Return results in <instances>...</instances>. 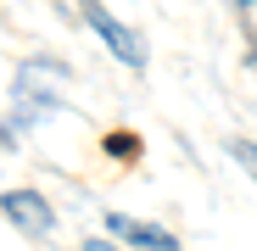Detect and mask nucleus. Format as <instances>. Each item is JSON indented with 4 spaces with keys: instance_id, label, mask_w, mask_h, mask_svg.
Listing matches in <instances>:
<instances>
[{
    "instance_id": "obj_5",
    "label": "nucleus",
    "mask_w": 257,
    "mask_h": 251,
    "mask_svg": "<svg viewBox=\"0 0 257 251\" xmlns=\"http://www.w3.org/2000/svg\"><path fill=\"white\" fill-rule=\"evenodd\" d=\"M229 156L246 167V179H257V145H251V140H235V145H229Z\"/></svg>"
},
{
    "instance_id": "obj_6",
    "label": "nucleus",
    "mask_w": 257,
    "mask_h": 251,
    "mask_svg": "<svg viewBox=\"0 0 257 251\" xmlns=\"http://www.w3.org/2000/svg\"><path fill=\"white\" fill-rule=\"evenodd\" d=\"M106 151H112V156H135L140 140H135V134H106Z\"/></svg>"
},
{
    "instance_id": "obj_2",
    "label": "nucleus",
    "mask_w": 257,
    "mask_h": 251,
    "mask_svg": "<svg viewBox=\"0 0 257 251\" xmlns=\"http://www.w3.org/2000/svg\"><path fill=\"white\" fill-rule=\"evenodd\" d=\"M0 218L17 223L28 240H45L56 229V212H51V201L39 195V190H6V195H0Z\"/></svg>"
},
{
    "instance_id": "obj_1",
    "label": "nucleus",
    "mask_w": 257,
    "mask_h": 251,
    "mask_svg": "<svg viewBox=\"0 0 257 251\" xmlns=\"http://www.w3.org/2000/svg\"><path fill=\"white\" fill-rule=\"evenodd\" d=\"M78 12H84V23H90L95 28V39H101V45L128 67V73H146V62H151V51H146V39L135 34V28H128V23H117L106 6H101V0H78Z\"/></svg>"
},
{
    "instance_id": "obj_4",
    "label": "nucleus",
    "mask_w": 257,
    "mask_h": 251,
    "mask_svg": "<svg viewBox=\"0 0 257 251\" xmlns=\"http://www.w3.org/2000/svg\"><path fill=\"white\" fill-rule=\"evenodd\" d=\"M56 106H62V95L39 78V62H28V67L17 73V117H23V123H39V117H51Z\"/></svg>"
},
{
    "instance_id": "obj_7",
    "label": "nucleus",
    "mask_w": 257,
    "mask_h": 251,
    "mask_svg": "<svg viewBox=\"0 0 257 251\" xmlns=\"http://www.w3.org/2000/svg\"><path fill=\"white\" fill-rule=\"evenodd\" d=\"M84 251H123L112 234H95V240H84Z\"/></svg>"
},
{
    "instance_id": "obj_8",
    "label": "nucleus",
    "mask_w": 257,
    "mask_h": 251,
    "mask_svg": "<svg viewBox=\"0 0 257 251\" xmlns=\"http://www.w3.org/2000/svg\"><path fill=\"white\" fill-rule=\"evenodd\" d=\"M246 62H251V73H257V45H251V56H246Z\"/></svg>"
},
{
    "instance_id": "obj_3",
    "label": "nucleus",
    "mask_w": 257,
    "mask_h": 251,
    "mask_svg": "<svg viewBox=\"0 0 257 251\" xmlns=\"http://www.w3.org/2000/svg\"><path fill=\"white\" fill-rule=\"evenodd\" d=\"M106 234H112L117 245H128V251H179V240L168 234L162 223H146V218H123V212H112V218H106Z\"/></svg>"
},
{
    "instance_id": "obj_9",
    "label": "nucleus",
    "mask_w": 257,
    "mask_h": 251,
    "mask_svg": "<svg viewBox=\"0 0 257 251\" xmlns=\"http://www.w3.org/2000/svg\"><path fill=\"white\" fill-rule=\"evenodd\" d=\"M240 6H257V0H240Z\"/></svg>"
}]
</instances>
